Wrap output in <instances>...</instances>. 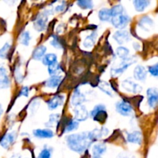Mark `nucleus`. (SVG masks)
Instances as JSON below:
<instances>
[{
	"instance_id": "1",
	"label": "nucleus",
	"mask_w": 158,
	"mask_h": 158,
	"mask_svg": "<svg viewBox=\"0 0 158 158\" xmlns=\"http://www.w3.org/2000/svg\"><path fill=\"white\" fill-rule=\"evenodd\" d=\"M109 131L103 127L100 130L95 129L89 132H83L74 134L66 137L67 146L74 152L82 154L84 152L95 140H98L103 136L107 135Z\"/></svg>"
},
{
	"instance_id": "2",
	"label": "nucleus",
	"mask_w": 158,
	"mask_h": 158,
	"mask_svg": "<svg viewBox=\"0 0 158 158\" xmlns=\"http://www.w3.org/2000/svg\"><path fill=\"white\" fill-rule=\"evenodd\" d=\"M136 61H137V60L134 56L128 57V58L125 59V60H123V61L118 66H116V67H113L111 69V75L113 77H117V76L121 75L130 66H131L134 63H136Z\"/></svg>"
},
{
	"instance_id": "3",
	"label": "nucleus",
	"mask_w": 158,
	"mask_h": 158,
	"mask_svg": "<svg viewBox=\"0 0 158 158\" xmlns=\"http://www.w3.org/2000/svg\"><path fill=\"white\" fill-rule=\"evenodd\" d=\"M91 117L95 121L99 123H103L107 118V113L104 105L99 104L94 107V109L90 113Z\"/></svg>"
},
{
	"instance_id": "4",
	"label": "nucleus",
	"mask_w": 158,
	"mask_h": 158,
	"mask_svg": "<svg viewBox=\"0 0 158 158\" xmlns=\"http://www.w3.org/2000/svg\"><path fill=\"white\" fill-rule=\"evenodd\" d=\"M110 20L114 27L117 28V29H120L122 30V29L127 26L128 23L131 21V19L128 15L122 14V15L113 17Z\"/></svg>"
},
{
	"instance_id": "5",
	"label": "nucleus",
	"mask_w": 158,
	"mask_h": 158,
	"mask_svg": "<svg viewBox=\"0 0 158 158\" xmlns=\"http://www.w3.org/2000/svg\"><path fill=\"white\" fill-rule=\"evenodd\" d=\"M116 109H117V111L120 115L124 116V117L130 116L132 114L133 111L132 106L125 100L117 102V104H116Z\"/></svg>"
},
{
	"instance_id": "6",
	"label": "nucleus",
	"mask_w": 158,
	"mask_h": 158,
	"mask_svg": "<svg viewBox=\"0 0 158 158\" xmlns=\"http://www.w3.org/2000/svg\"><path fill=\"white\" fill-rule=\"evenodd\" d=\"M121 86L125 90L129 93H132V94H139L142 91L141 86L129 79L123 80L121 83Z\"/></svg>"
},
{
	"instance_id": "7",
	"label": "nucleus",
	"mask_w": 158,
	"mask_h": 158,
	"mask_svg": "<svg viewBox=\"0 0 158 158\" xmlns=\"http://www.w3.org/2000/svg\"><path fill=\"white\" fill-rule=\"evenodd\" d=\"M148 105L151 108L156 107L158 100V89L156 87L149 88L147 91Z\"/></svg>"
},
{
	"instance_id": "8",
	"label": "nucleus",
	"mask_w": 158,
	"mask_h": 158,
	"mask_svg": "<svg viewBox=\"0 0 158 158\" xmlns=\"http://www.w3.org/2000/svg\"><path fill=\"white\" fill-rule=\"evenodd\" d=\"M114 40L117 42V43L120 45L124 44L127 42H129L131 40V35L130 32L127 30H119L114 32L113 35Z\"/></svg>"
},
{
	"instance_id": "9",
	"label": "nucleus",
	"mask_w": 158,
	"mask_h": 158,
	"mask_svg": "<svg viewBox=\"0 0 158 158\" xmlns=\"http://www.w3.org/2000/svg\"><path fill=\"white\" fill-rule=\"evenodd\" d=\"M10 79L8 75L7 69L3 66H0V89H6L10 86Z\"/></svg>"
},
{
	"instance_id": "10",
	"label": "nucleus",
	"mask_w": 158,
	"mask_h": 158,
	"mask_svg": "<svg viewBox=\"0 0 158 158\" xmlns=\"http://www.w3.org/2000/svg\"><path fill=\"white\" fill-rule=\"evenodd\" d=\"M15 139H16V132L13 131V132L9 133L3 136L2 139L0 141V145L5 149H8L9 147L13 144Z\"/></svg>"
},
{
	"instance_id": "11",
	"label": "nucleus",
	"mask_w": 158,
	"mask_h": 158,
	"mask_svg": "<svg viewBox=\"0 0 158 158\" xmlns=\"http://www.w3.org/2000/svg\"><path fill=\"white\" fill-rule=\"evenodd\" d=\"M139 26L143 30L147 31V32H151L154 29V23L151 17L145 15V16L140 18V19L139 20Z\"/></svg>"
},
{
	"instance_id": "12",
	"label": "nucleus",
	"mask_w": 158,
	"mask_h": 158,
	"mask_svg": "<svg viewBox=\"0 0 158 158\" xmlns=\"http://www.w3.org/2000/svg\"><path fill=\"white\" fill-rule=\"evenodd\" d=\"M89 117V113L83 105L76 106L75 108V120L77 122L84 121Z\"/></svg>"
},
{
	"instance_id": "13",
	"label": "nucleus",
	"mask_w": 158,
	"mask_h": 158,
	"mask_svg": "<svg viewBox=\"0 0 158 158\" xmlns=\"http://www.w3.org/2000/svg\"><path fill=\"white\" fill-rule=\"evenodd\" d=\"M47 20V15L45 13L39 15L33 23V26L35 29H36L38 32H42V31L44 30L45 28H46V24Z\"/></svg>"
},
{
	"instance_id": "14",
	"label": "nucleus",
	"mask_w": 158,
	"mask_h": 158,
	"mask_svg": "<svg viewBox=\"0 0 158 158\" xmlns=\"http://www.w3.org/2000/svg\"><path fill=\"white\" fill-rule=\"evenodd\" d=\"M147 76H148V71L144 66L140 65L136 66L134 70V77L135 80L143 82L147 79Z\"/></svg>"
},
{
	"instance_id": "15",
	"label": "nucleus",
	"mask_w": 158,
	"mask_h": 158,
	"mask_svg": "<svg viewBox=\"0 0 158 158\" xmlns=\"http://www.w3.org/2000/svg\"><path fill=\"white\" fill-rule=\"evenodd\" d=\"M85 101V96L80 91V88H77L73 92L72 97H71V103L74 106H80Z\"/></svg>"
},
{
	"instance_id": "16",
	"label": "nucleus",
	"mask_w": 158,
	"mask_h": 158,
	"mask_svg": "<svg viewBox=\"0 0 158 158\" xmlns=\"http://www.w3.org/2000/svg\"><path fill=\"white\" fill-rule=\"evenodd\" d=\"M142 139H143V137H142L141 132L137 131L127 133V141L131 143H134V144H141Z\"/></svg>"
},
{
	"instance_id": "17",
	"label": "nucleus",
	"mask_w": 158,
	"mask_h": 158,
	"mask_svg": "<svg viewBox=\"0 0 158 158\" xmlns=\"http://www.w3.org/2000/svg\"><path fill=\"white\" fill-rule=\"evenodd\" d=\"M64 101V97L62 95H57L55 97H52L50 100L47 101V106L49 110H52L56 109L60 106H61Z\"/></svg>"
},
{
	"instance_id": "18",
	"label": "nucleus",
	"mask_w": 158,
	"mask_h": 158,
	"mask_svg": "<svg viewBox=\"0 0 158 158\" xmlns=\"http://www.w3.org/2000/svg\"><path fill=\"white\" fill-rule=\"evenodd\" d=\"M34 137L41 139H49L54 136L53 132L49 129H36L33 131Z\"/></svg>"
},
{
	"instance_id": "19",
	"label": "nucleus",
	"mask_w": 158,
	"mask_h": 158,
	"mask_svg": "<svg viewBox=\"0 0 158 158\" xmlns=\"http://www.w3.org/2000/svg\"><path fill=\"white\" fill-rule=\"evenodd\" d=\"M62 79H63V77H62V76H51L47 80L45 81L44 84L46 87L52 88V89L56 88L58 87L59 85L61 83Z\"/></svg>"
},
{
	"instance_id": "20",
	"label": "nucleus",
	"mask_w": 158,
	"mask_h": 158,
	"mask_svg": "<svg viewBox=\"0 0 158 158\" xmlns=\"http://www.w3.org/2000/svg\"><path fill=\"white\" fill-rule=\"evenodd\" d=\"M46 52V47L43 45H40L38 47L35 49V50L32 52V58L35 60H40L43 58L45 53Z\"/></svg>"
},
{
	"instance_id": "21",
	"label": "nucleus",
	"mask_w": 158,
	"mask_h": 158,
	"mask_svg": "<svg viewBox=\"0 0 158 158\" xmlns=\"http://www.w3.org/2000/svg\"><path fill=\"white\" fill-rule=\"evenodd\" d=\"M106 151V147L104 143H98L93 148V154L94 157H100Z\"/></svg>"
},
{
	"instance_id": "22",
	"label": "nucleus",
	"mask_w": 158,
	"mask_h": 158,
	"mask_svg": "<svg viewBox=\"0 0 158 158\" xmlns=\"http://www.w3.org/2000/svg\"><path fill=\"white\" fill-rule=\"evenodd\" d=\"M134 5V8L137 12H143L147 7H148L151 2L148 0H136V1L133 2Z\"/></svg>"
},
{
	"instance_id": "23",
	"label": "nucleus",
	"mask_w": 158,
	"mask_h": 158,
	"mask_svg": "<svg viewBox=\"0 0 158 158\" xmlns=\"http://www.w3.org/2000/svg\"><path fill=\"white\" fill-rule=\"evenodd\" d=\"M57 63V56L54 53H48L44 56L43 58V63L46 66H51L54 63Z\"/></svg>"
},
{
	"instance_id": "24",
	"label": "nucleus",
	"mask_w": 158,
	"mask_h": 158,
	"mask_svg": "<svg viewBox=\"0 0 158 158\" xmlns=\"http://www.w3.org/2000/svg\"><path fill=\"white\" fill-rule=\"evenodd\" d=\"M99 18H100V21H110L112 19L110 13V9H106V8H103V9H100V12H99Z\"/></svg>"
},
{
	"instance_id": "25",
	"label": "nucleus",
	"mask_w": 158,
	"mask_h": 158,
	"mask_svg": "<svg viewBox=\"0 0 158 158\" xmlns=\"http://www.w3.org/2000/svg\"><path fill=\"white\" fill-rule=\"evenodd\" d=\"M97 33L96 32H92L89 35H88L86 39H85L84 42H83V46L86 48H91L94 45L97 39Z\"/></svg>"
},
{
	"instance_id": "26",
	"label": "nucleus",
	"mask_w": 158,
	"mask_h": 158,
	"mask_svg": "<svg viewBox=\"0 0 158 158\" xmlns=\"http://www.w3.org/2000/svg\"><path fill=\"white\" fill-rule=\"evenodd\" d=\"M31 40V35L29 31H25L22 32L19 36V42L22 45L24 46H29Z\"/></svg>"
},
{
	"instance_id": "27",
	"label": "nucleus",
	"mask_w": 158,
	"mask_h": 158,
	"mask_svg": "<svg viewBox=\"0 0 158 158\" xmlns=\"http://www.w3.org/2000/svg\"><path fill=\"white\" fill-rule=\"evenodd\" d=\"M117 54L120 59L122 60H125V59L128 58V56L130 54V50L127 48L124 47V46H120L117 49Z\"/></svg>"
},
{
	"instance_id": "28",
	"label": "nucleus",
	"mask_w": 158,
	"mask_h": 158,
	"mask_svg": "<svg viewBox=\"0 0 158 158\" xmlns=\"http://www.w3.org/2000/svg\"><path fill=\"white\" fill-rule=\"evenodd\" d=\"M123 11H124V9H123V6H122V5H117V6H114L112 9H110L111 16H112L113 18V17L122 15V14H123Z\"/></svg>"
},
{
	"instance_id": "29",
	"label": "nucleus",
	"mask_w": 158,
	"mask_h": 158,
	"mask_svg": "<svg viewBox=\"0 0 158 158\" xmlns=\"http://www.w3.org/2000/svg\"><path fill=\"white\" fill-rule=\"evenodd\" d=\"M79 127V122H77L75 120H71L67 123L66 128H65V133H69L73 131H75Z\"/></svg>"
},
{
	"instance_id": "30",
	"label": "nucleus",
	"mask_w": 158,
	"mask_h": 158,
	"mask_svg": "<svg viewBox=\"0 0 158 158\" xmlns=\"http://www.w3.org/2000/svg\"><path fill=\"white\" fill-rule=\"evenodd\" d=\"M99 88H100L103 93H105L106 95L110 96V97H112L113 96L112 91H111V89H110V86L106 82H104V81L100 82V83L99 84Z\"/></svg>"
},
{
	"instance_id": "31",
	"label": "nucleus",
	"mask_w": 158,
	"mask_h": 158,
	"mask_svg": "<svg viewBox=\"0 0 158 158\" xmlns=\"http://www.w3.org/2000/svg\"><path fill=\"white\" fill-rule=\"evenodd\" d=\"M60 70H61V68L57 63L51 65L48 68V72L51 76H58L60 74Z\"/></svg>"
},
{
	"instance_id": "32",
	"label": "nucleus",
	"mask_w": 158,
	"mask_h": 158,
	"mask_svg": "<svg viewBox=\"0 0 158 158\" xmlns=\"http://www.w3.org/2000/svg\"><path fill=\"white\" fill-rule=\"evenodd\" d=\"M77 3L81 9H89L94 7V2L89 0H82L78 1Z\"/></svg>"
},
{
	"instance_id": "33",
	"label": "nucleus",
	"mask_w": 158,
	"mask_h": 158,
	"mask_svg": "<svg viewBox=\"0 0 158 158\" xmlns=\"http://www.w3.org/2000/svg\"><path fill=\"white\" fill-rule=\"evenodd\" d=\"M11 49V45L9 43H6L0 49V58L6 59L9 50Z\"/></svg>"
},
{
	"instance_id": "34",
	"label": "nucleus",
	"mask_w": 158,
	"mask_h": 158,
	"mask_svg": "<svg viewBox=\"0 0 158 158\" xmlns=\"http://www.w3.org/2000/svg\"><path fill=\"white\" fill-rule=\"evenodd\" d=\"M60 117V114H52V115L49 116V121L48 123H46V125L48 127H53L58 122Z\"/></svg>"
},
{
	"instance_id": "35",
	"label": "nucleus",
	"mask_w": 158,
	"mask_h": 158,
	"mask_svg": "<svg viewBox=\"0 0 158 158\" xmlns=\"http://www.w3.org/2000/svg\"><path fill=\"white\" fill-rule=\"evenodd\" d=\"M50 44L52 45L53 47L56 48V49H60V48H62L61 43H60L59 38L56 35H52V40L50 41Z\"/></svg>"
},
{
	"instance_id": "36",
	"label": "nucleus",
	"mask_w": 158,
	"mask_h": 158,
	"mask_svg": "<svg viewBox=\"0 0 158 158\" xmlns=\"http://www.w3.org/2000/svg\"><path fill=\"white\" fill-rule=\"evenodd\" d=\"M38 158H51V151L48 148H44L40 153Z\"/></svg>"
},
{
	"instance_id": "37",
	"label": "nucleus",
	"mask_w": 158,
	"mask_h": 158,
	"mask_svg": "<svg viewBox=\"0 0 158 158\" xmlns=\"http://www.w3.org/2000/svg\"><path fill=\"white\" fill-rule=\"evenodd\" d=\"M148 71L151 73V76H154V77H157L158 75V65L156 63L154 66H149L148 68Z\"/></svg>"
},
{
	"instance_id": "38",
	"label": "nucleus",
	"mask_w": 158,
	"mask_h": 158,
	"mask_svg": "<svg viewBox=\"0 0 158 158\" xmlns=\"http://www.w3.org/2000/svg\"><path fill=\"white\" fill-rule=\"evenodd\" d=\"M29 88L28 86H23L20 91L19 96H24V97H28L29 96Z\"/></svg>"
},
{
	"instance_id": "39",
	"label": "nucleus",
	"mask_w": 158,
	"mask_h": 158,
	"mask_svg": "<svg viewBox=\"0 0 158 158\" xmlns=\"http://www.w3.org/2000/svg\"><path fill=\"white\" fill-rule=\"evenodd\" d=\"M64 9H65V2H63V5L57 6L56 7V11H57V12H62Z\"/></svg>"
},
{
	"instance_id": "40",
	"label": "nucleus",
	"mask_w": 158,
	"mask_h": 158,
	"mask_svg": "<svg viewBox=\"0 0 158 158\" xmlns=\"http://www.w3.org/2000/svg\"><path fill=\"white\" fill-rule=\"evenodd\" d=\"M118 158H133V157L129 154H120L118 156Z\"/></svg>"
},
{
	"instance_id": "41",
	"label": "nucleus",
	"mask_w": 158,
	"mask_h": 158,
	"mask_svg": "<svg viewBox=\"0 0 158 158\" xmlns=\"http://www.w3.org/2000/svg\"><path fill=\"white\" fill-rule=\"evenodd\" d=\"M10 158H21V155L19 154H14Z\"/></svg>"
},
{
	"instance_id": "42",
	"label": "nucleus",
	"mask_w": 158,
	"mask_h": 158,
	"mask_svg": "<svg viewBox=\"0 0 158 158\" xmlns=\"http://www.w3.org/2000/svg\"><path fill=\"white\" fill-rule=\"evenodd\" d=\"M94 158H100V157H94Z\"/></svg>"
},
{
	"instance_id": "43",
	"label": "nucleus",
	"mask_w": 158,
	"mask_h": 158,
	"mask_svg": "<svg viewBox=\"0 0 158 158\" xmlns=\"http://www.w3.org/2000/svg\"><path fill=\"white\" fill-rule=\"evenodd\" d=\"M1 112H2V111H1V109H0V115H1Z\"/></svg>"
}]
</instances>
